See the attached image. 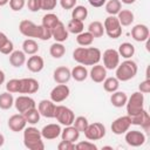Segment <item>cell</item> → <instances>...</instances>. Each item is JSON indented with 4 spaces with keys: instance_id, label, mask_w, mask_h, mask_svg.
Listing matches in <instances>:
<instances>
[{
    "instance_id": "d6a6232c",
    "label": "cell",
    "mask_w": 150,
    "mask_h": 150,
    "mask_svg": "<svg viewBox=\"0 0 150 150\" xmlns=\"http://www.w3.org/2000/svg\"><path fill=\"white\" fill-rule=\"evenodd\" d=\"M59 21H60V19H59V16L56 14H54V13H47L46 15L42 16V23L41 25L52 30L57 25Z\"/></svg>"
},
{
    "instance_id": "9c48e42d",
    "label": "cell",
    "mask_w": 150,
    "mask_h": 150,
    "mask_svg": "<svg viewBox=\"0 0 150 150\" xmlns=\"http://www.w3.org/2000/svg\"><path fill=\"white\" fill-rule=\"evenodd\" d=\"M101 59L103 60L104 68L109 69V70L116 69V67L120 64V54L116 49H112V48H109V49L104 50Z\"/></svg>"
},
{
    "instance_id": "f546056e",
    "label": "cell",
    "mask_w": 150,
    "mask_h": 150,
    "mask_svg": "<svg viewBox=\"0 0 150 150\" xmlns=\"http://www.w3.org/2000/svg\"><path fill=\"white\" fill-rule=\"evenodd\" d=\"M117 52H118L120 56H122L124 59H130L135 54V46L130 42H123L120 45Z\"/></svg>"
},
{
    "instance_id": "b9f144b4",
    "label": "cell",
    "mask_w": 150,
    "mask_h": 150,
    "mask_svg": "<svg viewBox=\"0 0 150 150\" xmlns=\"http://www.w3.org/2000/svg\"><path fill=\"white\" fill-rule=\"evenodd\" d=\"M20 87V79H12L6 83V90L8 93H19Z\"/></svg>"
},
{
    "instance_id": "74e56055",
    "label": "cell",
    "mask_w": 150,
    "mask_h": 150,
    "mask_svg": "<svg viewBox=\"0 0 150 150\" xmlns=\"http://www.w3.org/2000/svg\"><path fill=\"white\" fill-rule=\"evenodd\" d=\"M23 116H25L27 123H29V124L33 125V124H36V123L40 121V116H41V115H40L38 108L35 107V108H32V109L25 111V112H23Z\"/></svg>"
},
{
    "instance_id": "44dd1931",
    "label": "cell",
    "mask_w": 150,
    "mask_h": 150,
    "mask_svg": "<svg viewBox=\"0 0 150 150\" xmlns=\"http://www.w3.org/2000/svg\"><path fill=\"white\" fill-rule=\"evenodd\" d=\"M69 36V32L62 21H59L57 25L52 29V38L55 42H64Z\"/></svg>"
},
{
    "instance_id": "681fc988",
    "label": "cell",
    "mask_w": 150,
    "mask_h": 150,
    "mask_svg": "<svg viewBox=\"0 0 150 150\" xmlns=\"http://www.w3.org/2000/svg\"><path fill=\"white\" fill-rule=\"evenodd\" d=\"M138 90H139L141 93H143V94L150 93V80L146 79V80L142 81V82L139 83V86H138Z\"/></svg>"
},
{
    "instance_id": "d6986e66",
    "label": "cell",
    "mask_w": 150,
    "mask_h": 150,
    "mask_svg": "<svg viewBox=\"0 0 150 150\" xmlns=\"http://www.w3.org/2000/svg\"><path fill=\"white\" fill-rule=\"evenodd\" d=\"M53 79L57 84H63L69 82V80L71 79V73L70 69L66 66H60L57 67L54 73H53Z\"/></svg>"
},
{
    "instance_id": "f35d334b",
    "label": "cell",
    "mask_w": 150,
    "mask_h": 150,
    "mask_svg": "<svg viewBox=\"0 0 150 150\" xmlns=\"http://www.w3.org/2000/svg\"><path fill=\"white\" fill-rule=\"evenodd\" d=\"M88 16V9L84 6H75L71 11V19H76V20H81L84 21Z\"/></svg>"
},
{
    "instance_id": "e575fe53",
    "label": "cell",
    "mask_w": 150,
    "mask_h": 150,
    "mask_svg": "<svg viewBox=\"0 0 150 150\" xmlns=\"http://www.w3.org/2000/svg\"><path fill=\"white\" fill-rule=\"evenodd\" d=\"M105 12L109 15H117L118 12L122 9V2L120 0H109L104 4Z\"/></svg>"
},
{
    "instance_id": "2e32d148",
    "label": "cell",
    "mask_w": 150,
    "mask_h": 150,
    "mask_svg": "<svg viewBox=\"0 0 150 150\" xmlns=\"http://www.w3.org/2000/svg\"><path fill=\"white\" fill-rule=\"evenodd\" d=\"M56 104L52 100H41L38 104V110L41 116L46 118H54Z\"/></svg>"
},
{
    "instance_id": "83f0119b",
    "label": "cell",
    "mask_w": 150,
    "mask_h": 150,
    "mask_svg": "<svg viewBox=\"0 0 150 150\" xmlns=\"http://www.w3.org/2000/svg\"><path fill=\"white\" fill-rule=\"evenodd\" d=\"M70 73H71V77H73L75 81H77V82L84 81V80L88 77V75H89L88 69H87L86 66H83V64L75 66V67L70 70Z\"/></svg>"
},
{
    "instance_id": "7c38bea8",
    "label": "cell",
    "mask_w": 150,
    "mask_h": 150,
    "mask_svg": "<svg viewBox=\"0 0 150 150\" xmlns=\"http://www.w3.org/2000/svg\"><path fill=\"white\" fill-rule=\"evenodd\" d=\"M40 89V83L33 77L20 79L19 94H34Z\"/></svg>"
},
{
    "instance_id": "4dcf8cb0",
    "label": "cell",
    "mask_w": 150,
    "mask_h": 150,
    "mask_svg": "<svg viewBox=\"0 0 150 150\" xmlns=\"http://www.w3.org/2000/svg\"><path fill=\"white\" fill-rule=\"evenodd\" d=\"M88 32L94 38H102L104 34V27L101 21H93L88 26Z\"/></svg>"
},
{
    "instance_id": "60d3db41",
    "label": "cell",
    "mask_w": 150,
    "mask_h": 150,
    "mask_svg": "<svg viewBox=\"0 0 150 150\" xmlns=\"http://www.w3.org/2000/svg\"><path fill=\"white\" fill-rule=\"evenodd\" d=\"M88 124H89V122H88L87 117H84V116H77V117L74 120V122H73V125H74L80 132H84V130L87 129Z\"/></svg>"
},
{
    "instance_id": "ab89813d",
    "label": "cell",
    "mask_w": 150,
    "mask_h": 150,
    "mask_svg": "<svg viewBox=\"0 0 150 150\" xmlns=\"http://www.w3.org/2000/svg\"><path fill=\"white\" fill-rule=\"evenodd\" d=\"M94 39H95V38H94L89 32H82V33L77 34V36H76V42H77L80 46H82V47H87V46H90V45L93 43Z\"/></svg>"
},
{
    "instance_id": "6da1fadb",
    "label": "cell",
    "mask_w": 150,
    "mask_h": 150,
    "mask_svg": "<svg viewBox=\"0 0 150 150\" xmlns=\"http://www.w3.org/2000/svg\"><path fill=\"white\" fill-rule=\"evenodd\" d=\"M102 53L96 47H77L73 52V59L83 66H94L97 64L101 60Z\"/></svg>"
},
{
    "instance_id": "7bdbcfd3",
    "label": "cell",
    "mask_w": 150,
    "mask_h": 150,
    "mask_svg": "<svg viewBox=\"0 0 150 150\" xmlns=\"http://www.w3.org/2000/svg\"><path fill=\"white\" fill-rule=\"evenodd\" d=\"M75 149L76 150H97V146L89 141H82L75 144Z\"/></svg>"
},
{
    "instance_id": "4316f807",
    "label": "cell",
    "mask_w": 150,
    "mask_h": 150,
    "mask_svg": "<svg viewBox=\"0 0 150 150\" xmlns=\"http://www.w3.org/2000/svg\"><path fill=\"white\" fill-rule=\"evenodd\" d=\"M116 16H117L121 26H124V27L130 26L134 22V20H135L134 13L130 9H121Z\"/></svg>"
},
{
    "instance_id": "4fadbf2b",
    "label": "cell",
    "mask_w": 150,
    "mask_h": 150,
    "mask_svg": "<svg viewBox=\"0 0 150 150\" xmlns=\"http://www.w3.org/2000/svg\"><path fill=\"white\" fill-rule=\"evenodd\" d=\"M131 118V124L134 125H139L145 132H150V116L149 112L143 109L141 112L130 116Z\"/></svg>"
},
{
    "instance_id": "8992f818",
    "label": "cell",
    "mask_w": 150,
    "mask_h": 150,
    "mask_svg": "<svg viewBox=\"0 0 150 150\" xmlns=\"http://www.w3.org/2000/svg\"><path fill=\"white\" fill-rule=\"evenodd\" d=\"M54 118H56V121L64 127L71 125L75 120V114L70 108H68L66 105H56Z\"/></svg>"
},
{
    "instance_id": "5bb4252c",
    "label": "cell",
    "mask_w": 150,
    "mask_h": 150,
    "mask_svg": "<svg viewBox=\"0 0 150 150\" xmlns=\"http://www.w3.org/2000/svg\"><path fill=\"white\" fill-rule=\"evenodd\" d=\"M14 107H15V109L20 114H23L25 111H27V110H29L32 108H35L36 107V103H35L34 98H32L30 96L21 95V96L16 97L14 100Z\"/></svg>"
},
{
    "instance_id": "7402d4cb",
    "label": "cell",
    "mask_w": 150,
    "mask_h": 150,
    "mask_svg": "<svg viewBox=\"0 0 150 150\" xmlns=\"http://www.w3.org/2000/svg\"><path fill=\"white\" fill-rule=\"evenodd\" d=\"M26 67L32 73H39V71H41L43 69L45 61H43V59L41 56L34 54V55L29 56L28 60L26 61Z\"/></svg>"
},
{
    "instance_id": "484cf974",
    "label": "cell",
    "mask_w": 150,
    "mask_h": 150,
    "mask_svg": "<svg viewBox=\"0 0 150 150\" xmlns=\"http://www.w3.org/2000/svg\"><path fill=\"white\" fill-rule=\"evenodd\" d=\"M127 101H128V95H127L124 91H118V90H116V91L111 93L110 102H111V104H112L114 107H116V108H122V107L125 105Z\"/></svg>"
},
{
    "instance_id": "ac0fdd59",
    "label": "cell",
    "mask_w": 150,
    "mask_h": 150,
    "mask_svg": "<svg viewBox=\"0 0 150 150\" xmlns=\"http://www.w3.org/2000/svg\"><path fill=\"white\" fill-rule=\"evenodd\" d=\"M131 36L137 42H144L149 39V28L146 25L138 23L131 28Z\"/></svg>"
},
{
    "instance_id": "9a60e30c",
    "label": "cell",
    "mask_w": 150,
    "mask_h": 150,
    "mask_svg": "<svg viewBox=\"0 0 150 150\" xmlns=\"http://www.w3.org/2000/svg\"><path fill=\"white\" fill-rule=\"evenodd\" d=\"M124 139L128 145L137 148L145 143V135H144V132H142L139 130H131V131L125 132Z\"/></svg>"
},
{
    "instance_id": "30bf717a",
    "label": "cell",
    "mask_w": 150,
    "mask_h": 150,
    "mask_svg": "<svg viewBox=\"0 0 150 150\" xmlns=\"http://www.w3.org/2000/svg\"><path fill=\"white\" fill-rule=\"evenodd\" d=\"M131 125V118L129 115L125 116H121L118 118H116L112 123H111V131L115 135H122L125 134Z\"/></svg>"
},
{
    "instance_id": "7dc6e473",
    "label": "cell",
    "mask_w": 150,
    "mask_h": 150,
    "mask_svg": "<svg viewBox=\"0 0 150 150\" xmlns=\"http://www.w3.org/2000/svg\"><path fill=\"white\" fill-rule=\"evenodd\" d=\"M27 7L30 12H39L41 11V0H28Z\"/></svg>"
},
{
    "instance_id": "9f6ffc18",
    "label": "cell",
    "mask_w": 150,
    "mask_h": 150,
    "mask_svg": "<svg viewBox=\"0 0 150 150\" xmlns=\"http://www.w3.org/2000/svg\"><path fill=\"white\" fill-rule=\"evenodd\" d=\"M4 144H5V137H4L2 134H0V148H1Z\"/></svg>"
},
{
    "instance_id": "f907efd6",
    "label": "cell",
    "mask_w": 150,
    "mask_h": 150,
    "mask_svg": "<svg viewBox=\"0 0 150 150\" xmlns=\"http://www.w3.org/2000/svg\"><path fill=\"white\" fill-rule=\"evenodd\" d=\"M77 0H60V5L63 9H73L76 6Z\"/></svg>"
},
{
    "instance_id": "3957f363",
    "label": "cell",
    "mask_w": 150,
    "mask_h": 150,
    "mask_svg": "<svg viewBox=\"0 0 150 150\" xmlns=\"http://www.w3.org/2000/svg\"><path fill=\"white\" fill-rule=\"evenodd\" d=\"M138 71V67L137 63L130 59H125L122 63H120L116 67V79L121 82H125L129 81L131 79H134L136 76Z\"/></svg>"
},
{
    "instance_id": "6f0895ef",
    "label": "cell",
    "mask_w": 150,
    "mask_h": 150,
    "mask_svg": "<svg viewBox=\"0 0 150 150\" xmlns=\"http://www.w3.org/2000/svg\"><path fill=\"white\" fill-rule=\"evenodd\" d=\"M9 2V0H0V7H2V6H5V5H7Z\"/></svg>"
},
{
    "instance_id": "ba28073f",
    "label": "cell",
    "mask_w": 150,
    "mask_h": 150,
    "mask_svg": "<svg viewBox=\"0 0 150 150\" xmlns=\"http://www.w3.org/2000/svg\"><path fill=\"white\" fill-rule=\"evenodd\" d=\"M19 32L26 36V38H38L40 36V32H41V25H35L33 21L30 20H22L19 23Z\"/></svg>"
},
{
    "instance_id": "e0dca14e",
    "label": "cell",
    "mask_w": 150,
    "mask_h": 150,
    "mask_svg": "<svg viewBox=\"0 0 150 150\" xmlns=\"http://www.w3.org/2000/svg\"><path fill=\"white\" fill-rule=\"evenodd\" d=\"M26 124H27V121L23 116V114H14L12 115L8 121H7V125L8 128L14 131V132H19V131H22L25 128H26Z\"/></svg>"
},
{
    "instance_id": "5b68a950",
    "label": "cell",
    "mask_w": 150,
    "mask_h": 150,
    "mask_svg": "<svg viewBox=\"0 0 150 150\" xmlns=\"http://www.w3.org/2000/svg\"><path fill=\"white\" fill-rule=\"evenodd\" d=\"M104 33L110 39H118L122 35V26L116 15H109L103 23Z\"/></svg>"
},
{
    "instance_id": "680465c9",
    "label": "cell",
    "mask_w": 150,
    "mask_h": 150,
    "mask_svg": "<svg viewBox=\"0 0 150 150\" xmlns=\"http://www.w3.org/2000/svg\"><path fill=\"white\" fill-rule=\"evenodd\" d=\"M102 149H112V148H111V146H103Z\"/></svg>"
},
{
    "instance_id": "52a82bcc",
    "label": "cell",
    "mask_w": 150,
    "mask_h": 150,
    "mask_svg": "<svg viewBox=\"0 0 150 150\" xmlns=\"http://www.w3.org/2000/svg\"><path fill=\"white\" fill-rule=\"evenodd\" d=\"M84 136L89 141H98L105 136V127L101 122L89 123L84 130Z\"/></svg>"
},
{
    "instance_id": "d4e9b609",
    "label": "cell",
    "mask_w": 150,
    "mask_h": 150,
    "mask_svg": "<svg viewBox=\"0 0 150 150\" xmlns=\"http://www.w3.org/2000/svg\"><path fill=\"white\" fill-rule=\"evenodd\" d=\"M26 54L23 50H13L9 54V63L15 68H20L26 63Z\"/></svg>"
},
{
    "instance_id": "277c9868",
    "label": "cell",
    "mask_w": 150,
    "mask_h": 150,
    "mask_svg": "<svg viewBox=\"0 0 150 150\" xmlns=\"http://www.w3.org/2000/svg\"><path fill=\"white\" fill-rule=\"evenodd\" d=\"M127 107V115L132 116L138 112H141L144 109V95L141 91H135L131 94L130 97H128V101L125 103Z\"/></svg>"
},
{
    "instance_id": "bcb514c9",
    "label": "cell",
    "mask_w": 150,
    "mask_h": 150,
    "mask_svg": "<svg viewBox=\"0 0 150 150\" xmlns=\"http://www.w3.org/2000/svg\"><path fill=\"white\" fill-rule=\"evenodd\" d=\"M57 0H41V9L43 11H53L56 7Z\"/></svg>"
},
{
    "instance_id": "11a10c76",
    "label": "cell",
    "mask_w": 150,
    "mask_h": 150,
    "mask_svg": "<svg viewBox=\"0 0 150 150\" xmlns=\"http://www.w3.org/2000/svg\"><path fill=\"white\" fill-rule=\"evenodd\" d=\"M5 82V73L0 69V84H2Z\"/></svg>"
},
{
    "instance_id": "836d02e7",
    "label": "cell",
    "mask_w": 150,
    "mask_h": 150,
    "mask_svg": "<svg viewBox=\"0 0 150 150\" xmlns=\"http://www.w3.org/2000/svg\"><path fill=\"white\" fill-rule=\"evenodd\" d=\"M67 29L69 33L71 34H80L84 30V25H83V21L81 20H76V19H71L69 20L68 25H67Z\"/></svg>"
},
{
    "instance_id": "8d00e7d4",
    "label": "cell",
    "mask_w": 150,
    "mask_h": 150,
    "mask_svg": "<svg viewBox=\"0 0 150 150\" xmlns=\"http://www.w3.org/2000/svg\"><path fill=\"white\" fill-rule=\"evenodd\" d=\"M102 83H103L104 90L108 91V93H114V91L118 90V87H120V81L116 77H112V76L111 77H105Z\"/></svg>"
},
{
    "instance_id": "db71d44e",
    "label": "cell",
    "mask_w": 150,
    "mask_h": 150,
    "mask_svg": "<svg viewBox=\"0 0 150 150\" xmlns=\"http://www.w3.org/2000/svg\"><path fill=\"white\" fill-rule=\"evenodd\" d=\"M122 4H125V5H132V4H135V1L136 0H120Z\"/></svg>"
},
{
    "instance_id": "1f68e13d",
    "label": "cell",
    "mask_w": 150,
    "mask_h": 150,
    "mask_svg": "<svg viewBox=\"0 0 150 150\" xmlns=\"http://www.w3.org/2000/svg\"><path fill=\"white\" fill-rule=\"evenodd\" d=\"M14 105V97L12 93H2L0 94V109L2 110H8Z\"/></svg>"
},
{
    "instance_id": "603a6c76",
    "label": "cell",
    "mask_w": 150,
    "mask_h": 150,
    "mask_svg": "<svg viewBox=\"0 0 150 150\" xmlns=\"http://www.w3.org/2000/svg\"><path fill=\"white\" fill-rule=\"evenodd\" d=\"M89 76L90 79L96 82V83H102L104 81V79L107 77V69L104 68V66L102 64H94L89 71Z\"/></svg>"
},
{
    "instance_id": "d590c367",
    "label": "cell",
    "mask_w": 150,
    "mask_h": 150,
    "mask_svg": "<svg viewBox=\"0 0 150 150\" xmlns=\"http://www.w3.org/2000/svg\"><path fill=\"white\" fill-rule=\"evenodd\" d=\"M49 54L54 59H61L66 54V47L62 45V42H54L49 47Z\"/></svg>"
},
{
    "instance_id": "f6af8a7d",
    "label": "cell",
    "mask_w": 150,
    "mask_h": 150,
    "mask_svg": "<svg viewBox=\"0 0 150 150\" xmlns=\"http://www.w3.org/2000/svg\"><path fill=\"white\" fill-rule=\"evenodd\" d=\"M26 5V0H9V7L14 12H20Z\"/></svg>"
},
{
    "instance_id": "816d5d0a",
    "label": "cell",
    "mask_w": 150,
    "mask_h": 150,
    "mask_svg": "<svg viewBox=\"0 0 150 150\" xmlns=\"http://www.w3.org/2000/svg\"><path fill=\"white\" fill-rule=\"evenodd\" d=\"M88 2L90 4V6H93L95 8H98V7H102L107 2V0H88Z\"/></svg>"
},
{
    "instance_id": "cb8c5ba5",
    "label": "cell",
    "mask_w": 150,
    "mask_h": 150,
    "mask_svg": "<svg viewBox=\"0 0 150 150\" xmlns=\"http://www.w3.org/2000/svg\"><path fill=\"white\" fill-rule=\"evenodd\" d=\"M61 138L63 141H68V142H73L75 143L79 137H80V131L71 124V125H66L64 129L61 131Z\"/></svg>"
},
{
    "instance_id": "7a4b0ae2",
    "label": "cell",
    "mask_w": 150,
    "mask_h": 150,
    "mask_svg": "<svg viewBox=\"0 0 150 150\" xmlns=\"http://www.w3.org/2000/svg\"><path fill=\"white\" fill-rule=\"evenodd\" d=\"M23 144L29 150H43L45 144L42 141L41 131L35 127L23 129Z\"/></svg>"
},
{
    "instance_id": "ee69618b",
    "label": "cell",
    "mask_w": 150,
    "mask_h": 150,
    "mask_svg": "<svg viewBox=\"0 0 150 150\" xmlns=\"http://www.w3.org/2000/svg\"><path fill=\"white\" fill-rule=\"evenodd\" d=\"M13 50H14V46H13V42H12L9 39H7V40L0 46V53H2V54H5V55L11 54Z\"/></svg>"
},
{
    "instance_id": "c3c4849f",
    "label": "cell",
    "mask_w": 150,
    "mask_h": 150,
    "mask_svg": "<svg viewBox=\"0 0 150 150\" xmlns=\"http://www.w3.org/2000/svg\"><path fill=\"white\" fill-rule=\"evenodd\" d=\"M57 149L59 150H75V143L73 142H68V141H61L57 144Z\"/></svg>"
},
{
    "instance_id": "f1b7e54d",
    "label": "cell",
    "mask_w": 150,
    "mask_h": 150,
    "mask_svg": "<svg viewBox=\"0 0 150 150\" xmlns=\"http://www.w3.org/2000/svg\"><path fill=\"white\" fill-rule=\"evenodd\" d=\"M22 50L26 55H34L39 52V45L34 39H26L22 42Z\"/></svg>"
},
{
    "instance_id": "f5cc1de1",
    "label": "cell",
    "mask_w": 150,
    "mask_h": 150,
    "mask_svg": "<svg viewBox=\"0 0 150 150\" xmlns=\"http://www.w3.org/2000/svg\"><path fill=\"white\" fill-rule=\"evenodd\" d=\"M7 39H8V38H7V35H6L5 33L0 32V46H1V45H2V43H4V42L7 40Z\"/></svg>"
},
{
    "instance_id": "8fae6325",
    "label": "cell",
    "mask_w": 150,
    "mask_h": 150,
    "mask_svg": "<svg viewBox=\"0 0 150 150\" xmlns=\"http://www.w3.org/2000/svg\"><path fill=\"white\" fill-rule=\"evenodd\" d=\"M69 94H70L69 87H68L66 83H63V84H57V86H55V87L52 89V91H50L49 95H50V100H52L54 103H61V102H63L64 100L68 98Z\"/></svg>"
},
{
    "instance_id": "ffe728a7",
    "label": "cell",
    "mask_w": 150,
    "mask_h": 150,
    "mask_svg": "<svg viewBox=\"0 0 150 150\" xmlns=\"http://www.w3.org/2000/svg\"><path fill=\"white\" fill-rule=\"evenodd\" d=\"M41 131V136L42 138L45 139H55L57 138L60 135H61V127L60 124H56V123H50V124H47L42 128Z\"/></svg>"
}]
</instances>
